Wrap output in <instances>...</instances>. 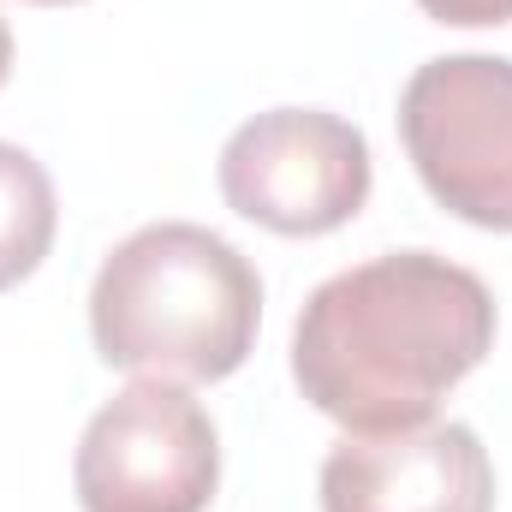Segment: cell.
<instances>
[{
  "label": "cell",
  "instance_id": "6da1fadb",
  "mask_svg": "<svg viewBox=\"0 0 512 512\" xmlns=\"http://www.w3.org/2000/svg\"><path fill=\"white\" fill-rule=\"evenodd\" d=\"M495 346V292L465 262L435 251H387L328 274L292 328V382L346 423L387 435L429 423L435 399L459 387Z\"/></svg>",
  "mask_w": 512,
  "mask_h": 512
},
{
  "label": "cell",
  "instance_id": "7a4b0ae2",
  "mask_svg": "<svg viewBox=\"0 0 512 512\" xmlns=\"http://www.w3.org/2000/svg\"><path fill=\"white\" fill-rule=\"evenodd\" d=\"M262 280L251 256L197 221L137 227L102 256L90 340L102 364L167 382H221L256 346Z\"/></svg>",
  "mask_w": 512,
  "mask_h": 512
},
{
  "label": "cell",
  "instance_id": "3957f363",
  "mask_svg": "<svg viewBox=\"0 0 512 512\" xmlns=\"http://www.w3.org/2000/svg\"><path fill=\"white\" fill-rule=\"evenodd\" d=\"M399 137L423 191L447 215L512 233V60H423L399 90Z\"/></svg>",
  "mask_w": 512,
  "mask_h": 512
},
{
  "label": "cell",
  "instance_id": "277c9868",
  "mask_svg": "<svg viewBox=\"0 0 512 512\" xmlns=\"http://www.w3.org/2000/svg\"><path fill=\"white\" fill-rule=\"evenodd\" d=\"M72 483L84 512H203L221 483V435L179 382L137 376L84 423Z\"/></svg>",
  "mask_w": 512,
  "mask_h": 512
},
{
  "label": "cell",
  "instance_id": "5b68a950",
  "mask_svg": "<svg viewBox=\"0 0 512 512\" xmlns=\"http://www.w3.org/2000/svg\"><path fill=\"white\" fill-rule=\"evenodd\" d=\"M221 197L286 239L334 233L370 203V143L328 108H268L227 137Z\"/></svg>",
  "mask_w": 512,
  "mask_h": 512
},
{
  "label": "cell",
  "instance_id": "8992f818",
  "mask_svg": "<svg viewBox=\"0 0 512 512\" xmlns=\"http://www.w3.org/2000/svg\"><path fill=\"white\" fill-rule=\"evenodd\" d=\"M322 512H495V465L465 423L346 435L322 459Z\"/></svg>",
  "mask_w": 512,
  "mask_h": 512
},
{
  "label": "cell",
  "instance_id": "52a82bcc",
  "mask_svg": "<svg viewBox=\"0 0 512 512\" xmlns=\"http://www.w3.org/2000/svg\"><path fill=\"white\" fill-rule=\"evenodd\" d=\"M54 227H60V203L48 167L30 149L0 143V292L42 268Z\"/></svg>",
  "mask_w": 512,
  "mask_h": 512
},
{
  "label": "cell",
  "instance_id": "ba28073f",
  "mask_svg": "<svg viewBox=\"0 0 512 512\" xmlns=\"http://www.w3.org/2000/svg\"><path fill=\"white\" fill-rule=\"evenodd\" d=\"M435 24H465V30H477V24H507L512 18V0H417Z\"/></svg>",
  "mask_w": 512,
  "mask_h": 512
},
{
  "label": "cell",
  "instance_id": "9c48e42d",
  "mask_svg": "<svg viewBox=\"0 0 512 512\" xmlns=\"http://www.w3.org/2000/svg\"><path fill=\"white\" fill-rule=\"evenodd\" d=\"M6 72H12V30H6V18H0V84H6Z\"/></svg>",
  "mask_w": 512,
  "mask_h": 512
},
{
  "label": "cell",
  "instance_id": "30bf717a",
  "mask_svg": "<svg viewBox=\"0 0 512 512\" xmlns=\"http://www.w3.org/2000/svg\"><path fill=\"white\" fill-rule=\"evenodd\" d=\"M36 6H72V0H36Z\"/></svg>",
  "mask_w": 512,
  "mask_h": 512
}]
</instances>
